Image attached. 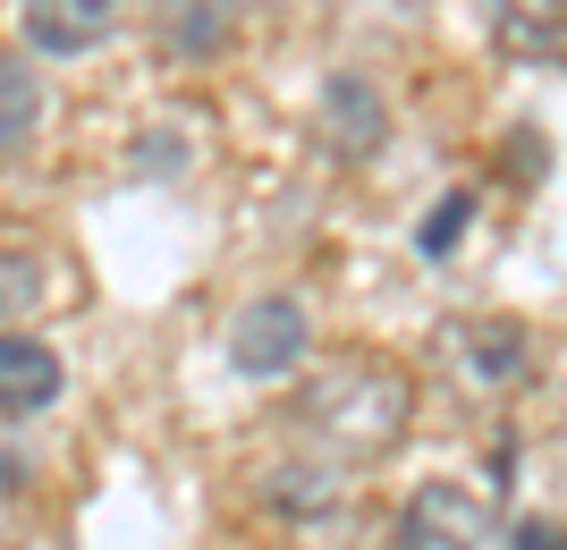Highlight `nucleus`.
<instances>
[{
  "label": "nucleus",
  "instance_id": "obj_1",
  "mask_svg": "<svg viewBox=\"0 0 567 550\" xmlns=\"http://www.w3.org/2000/svg\"><path fill=\"white\" fill-rule=\"evenodd\" d=\"M297 424H306L313 449H331V457H390L406 440V424H415V382L381 356H339L331 373L306 382Z\"/></svg>",
  "mask_w": 567,
  "mask_h": 550
},
{
  "label": "nucleus",
  "instance_id": "obj_2",
  "mask_svg": "<svg viewBox=\"0 0 567 550\" xmlns=\"http://www.w3.org/2000/svg\"><path fill=\"white\" fill-rule=\"evenodd\" d=\"M499 517H492V491L483 482H415L399 508V526H390V550H492Z\"/></svg>",
  "mask_w": 567,
  "mask_h": 550
},
{
  "label": "nucleus",
  "instance_id": "obj_3",
  "mask_svg": "<svg viewBox=\"0 0 567 550\" xmlns=\"http://www.w3.org/2000/svg\"><path fill=\"white\" fill-rule=\"evenodd\" d=\"M313 347V322L297 297H255V305L229 322V364L246 373V382H288L297 364H306Z\"/></svg>",
  "mask_w": 567,
  "mask_h": 550
},
{
  "label": "nucleus",
  "instance_id": "obj_4",
  "mask_svg": "<svg viewBox=\"0 0 567 550\" xmlns=\"http://www.w3.org/2000/svg\"><path fill=\"white\" fill-rule=\"evenodd\" d=\"M118 34V0H25V43L43 60H85Z\"/></svg>",
  "mask_w": 567,
  "mask_h": 550
},
{
  "label": "nucleus",
  "instance_id": "obj_5",
  "mask_svg": "<svg viewBox=\"0 0 567 550\" xmlns=\"http://www.w3.org/2000/svg\"><path fill=\"white\" fill-rule=\"evenodd\" d=\"M60 382V347H43L34 331H0V415H43Z\"/></svg>",
  "mask_w": 567,
  "mask_h": 550
},
{
  "label": "nucleus",
  "instance_id": "obj_6",
  "mask_svg": "<svg viewBox=\"0 0 567 550\" xmlns=\"http://www.w3.org/2000/svg\"><path fill=\"white\" fill-rule=\"evenodd\" d=\"M483 25L508 60H543V69L559 60V34H567L559 0H483Z\"/></svg>",
  "mask_w": 567,
  "mask_h": 550
},
{
  "label": "nucleus",
  "instance_id": "obj_7",
  "mask_svg": "<svg viewBox=\"0 0 567 550\" xmlns=\"http://www.w3.org/2000/svg\"><path fill=\"white\" fill-rule=\"evenodd\" d=\"M322 136H331V153H348V162H364L381 144V94L364 76H331V85H322Z\"/></svg>",
  "mask_w": 567,
  "mask_h": 550
},
{
  "label": "nucleus",
  "instance_id": "obj_8",
  "mask_svg": "<svg viewBox=\"0 0 567 550\" xmlns=\"http://www.w3.org/2000/svg\"><path fill=\"white\" fill-rule=\"evenodd\" d=\"M457 356H466L483 382H517L525 364H534V339H525V322H474V331L457 339Z\"/></svg>",
  "mask_w": 567,
  "mask_h": 550
},
{
  "label": "nucleus",
  "instance_id": "obj_9",
  "mask_svg": "<svg viewBox=\"0 0 567 550\" xmlns=\"http://www.w3.org/2000/svg\"><path fill=\"white\" fill-rule=\"evenodd\" d=\"M237 25V0H162V43L169 51H220Z\"/></svg>",
  "mask_w": 567,
  "mask_h": 550
},
{
  "label": "nucleus",
  "instance_id": "obj_10",
  "mask_svg": "<svg viewBox=\"0 0 567 550\" xmlns=\"http://www.w3.org/2000/svg\"><path fill=\"white\" fill-rule=\"evenodd\" d=\"M34 127H43V76L18 51H0V153H18Z\"/></svg>",
  "mask_w": 567,
  "mask_h": 550
},
{
  "label": "nucleus",
  "instance_id": "obj_11",
  "mask_svg": "<svg viewBox=\"0 0 567 550\" xmlns=\"http://www.w3.org/2000/svg\"><path fill=\"white\" fill-rule=\"evenodd\" d=\"M34 297H43V288H34V263H25V255H9V263H0V313L34 305Z\"/></svg>",
  "mask_w": 567,
  "mask_h": 550
},
{
  "label": "nucleus",
  "instance_id": "obj_12",
  "mask_svg": "<svg viewBox=\"0 0 567 550\" xmlns=\"http://www.w3.org/2000/svg\"><path fill=\"white\" fill-rule=\"evenodd\" d=\"M517 550H559V526H550V517H525V526H517Z\"/></svg>",
  "mask_w": 567,
  "mask_h": 550
}]
</instances>
